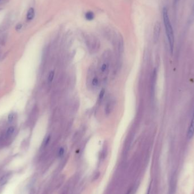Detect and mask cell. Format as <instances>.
I'll list each match as a JSON object with an SVG mask.
<instances>
[{
  "label": "cell",
  "instance_id": "6da1fadb",
  "mask_svg": "<svg viewBox=\"0 0 194 194\" xmlns=\"http://www.w3.org/2000/svg\"><path fill=\"white\" fill-rule=\"evenodd\" d=\"M162 16L166 34L167 37H168L169 44L170 50L171 53H172L174 47V34L173 28H172V27L170 22V18L169 17L168 11L166 7H164L163 9Z\"/></svg>",
  "mask_w": 194,
  "mask_h": 194
},
{
  "label": "cell",
  "instance_id": "7a4b0ae2",
  "mask_svg": "<svg viewBox=\"0 0 194 194\" xmlns=\"http://www.w3.org/2000/svg\"><path fill=\"white\" fill-rule=\"evenodd\" d=\"M86 42L89 49L93 52L96 51L99 47V42L98 39L92 35H88L86 36Z\"/></svg>",
  "mask_w": 194,
  "mask_h": 194
},
{
  "label": "cell",
  "instance_id": "3957f363",
  "mask_svg": "<svg viewBox=\"0 0 194 194\" xmlns=\"http://www.w3.org/2000/svg\"><path fill=\"white\" fill-rule=\"evenodd\" d=\"M161 32V24L159 22H157L155 23L153 30V40L154 43H157L159 39Z\"/></svg>",
  "mask_w": 194,
  "mask_h": 194
},
{
  "label": "cell",
  "instance_id": "277c9868",
  "mask_svg": "<svg viewBox=\"0 0 194 194\" xmlns=\"http://www.w3.org/2000/svg\"><path fill=\"white\" fill-rule=\"evenodd\" d=\"M194 135V112L187 132V138L191 139Z\"/></svg>",
  "mask_w": 194,
  "mask_h": 194
},
{
  "label": "cell",
  "instance_id": "5b68a950",
  "mask_svg": "<svg viewBox=\"0 0 194 194\" xmlns=\"http://www.w3.org/2000/svg\"><path fill=\"white\" fill-rule=\"evenodd\" d=\"M109 67H110V64L108 61L104 62V63L101 64V65L99 66V72H100V73L101 74H107L109 71Z\"/></svg>",
  "mask_w": 194,
  "mask_h": 194
},
{
  "label": "cell",
  "instance_id": "8992f818",
  "mask_svg": "<svg viewBox=\"0 0 194 194\" xmlns=\"http://www.w3.org/2000/svg\"><path fill=\"white\" fill-rule=\"evenodd\" d=\"M7 40V34L3 31H0V45H4Z\"/></svg>",
  "mask_w": 194,
  "mask_h": 194
},
{
  "label": "cell",
  "instance_id": "52a82bcc",
  "mask_svg": "<svg viewBox=\"0 0 194 194\" xmlns=\"http://www.w3.org/2000/svg\"><path fill=\"white\" fill-rule=\"evenodd\" d=\"M35 16V10L32 7L30 8L28 10L27 14V19L28 21H31L34 18Z\"/></svg>",
  "mask_w": 194,
  "mask_h": 194
},
{
  "label": "cell",
  "instance_id": "ba28073f",
  "mask_svg": "<svg viewBox=\"0 0 194 194\" xmlns=\"http://www.w3.org/2000/svg\"><path fill=\"white\" fill-rule=\"evenodd\" d=\"M113 107H114V104H113L111 100H110L107 102V103L106 106V109H105V111H106V113L107 114H110V112H111V111Z\"/></svg>",
  "mask_w": 194,
  "mask_h": 194
},
{
  "label": "cell",
  "instance_id": "9c48e42d",
  "mask_svg": "<svg viewBox=\"0 0 194 194\" xmlns=\"http://www.w3.org/2000/svg\"><path fill=\"white\" fill-rule=\"evenodd\" d=\"M10 176V174H6L4 175V176L1 177V178L0 179V186H3L6 184L7 182V180L9 179V177Z\"/></svg>",
  "mask_w": 194,
  "mask_h": 194
},
{
  "label": "cell",
  "instance_id": "30bf717a",
  "mask_svg": "<svg viewBox=\"0 0 194 194\" xmlns=\"http://www.w3.org/2000/svg\"><path fill=\"white\" fill-rule=\"evenodd\" d=\"M99 81L98 78L96 76H94V77L92 78V80L91 81V86H93V88H96L99 85Z\"/></svg>",
  "mask_w": 194,
  "mask_h": 194
},
{
  "label": "cell",
  "instance_id": "8fae6325",
  "mask_svg": "<svg viewBox=\"0 0 194 194\" xmlns=\"http://www.w3.org/2000/svg\"><path fill=\"white\" fill-rule=\"evenodd\" d=\"M85 18L88 21H91L94 18V14L93 12H88L85 14Z\"/></svg>",
  "mask_w": 194,
  "mask_h": 194
},
{
  "label": "cell",
  "instance_id": "7c38bea8",
  "mask_svg": "<svg viewBox=\"0 0 194 194\" xmlns=\"http://www.w3.org/2000/svg\"><path fill=\"white\" fill-rule=\"evenodd\" d=\"M15 131V128L14 127H10L7 129V130L6 131V134L7 137H9L10 136H12L13 133Z\"/></svg>",
  "mask_w": 194,
  "mask_h": 194
},
{
  "label": "cell",
  "instance_id": "4fadbf2b",
  "mask_svg": "<svg viewBox=\"0 0 194 194\" xmlns=\"http://www.w3.org/2000/svg\"><path fill=\"white\" fill-rule=\"evenodd\" d=\"M54 76H55V73L53 71H51L48 77V81L49 83H51L53 81V80L54 79Z\"/></svg>",
  "mask_w": 194,
  "mask_h": 194
},
{
  "label": "cell",
  "instance_id": "5bb4252c",
  "mask_svg": "<svg viewBox=\"0 0 194 194\" xmlns=\"http://www.w3.org/2000/svg\"><path fill=\"white\" fill-rule=\"evenodd\" d=\"M14 117L15 115L14 113H10V114H9V115H8V122L12 123L14 120Z\"/></svg>",
  "mask_w": 194,
  "mask_h": 194
},
{
  "label": "cell",
  "instance_id": "9a60e30c",
  "mask_svg": "<svg viewBox=\"0 0 194 194\" xmlns=\"http://www.w3.org/2000/svg\"><path fill=\"white\" fill-rule=\"evenodd\" d=\"M190 22H193L194 21V4H193V6L192 7V10H191L190 18Z\"/></svg>",
  "mask_w": 194,
  "mask_h": 194
},
{
  "label": "cell",
  "instance_id": "2e32d148",
  "mask_svg": "<svg viewBox=\"0 0 194 194\" xmlns=\"http://www.w3.org/2000/svg\"><path fill=\"white\" fill-rule=\"evenodd\" d=\"M104 95V90L103 89L102 90H101V93H100V94H99V102H101V101H102V99H103V98Z\"/></svg>",
  "mask_w": 194,
  "mask_h": 194
},
{
  "label": "cell",
  "instance_id": "e0dca14e",
  "mask_svg": "<svg viewBox=\"0 0 194 194\" xmlns=\"http://www.w3.org/2000/svg\"><path fill=\"white\" fill-rule=\"evenodd\" d=\"M64 153V149L63 148H61L59 149V152H58V156L59 157H61L63 156Z\"/></svg>",
  "mask_w": 194,
  "mask_h": 194
},
{
  "label": "cell",
  "instance_id": "ac0fdd59",
  "mask_svg": "<svg viewBox=\"0 0 194 194\" xmlns=\"http://www.w3.org/2000/svg\"><path fill=\"white\" fill-rule=\"evenodd\" d=\"M50 136H48L46 139H45L44 142H43V145H44V147L47 146V144H48V142H50Z\"/></svg>",
  "mask_w": 194,
  "mask_h": 194
},
{
  "label": "cell",
  "instance_id": "d6986e66",
  "mask_svg": "<svg viewBox=\"0 0 194 194\" xmlns=\"http://www.w3.org/2000/svg\"><path fill=\"white\" fill-rule=\"evenodd\" d=\"M22 25L21 23L18 24L17 26H16V30H17V31L20 30L22 28Z\"/></svg>",
  "mask_w": 194,
  "mask_h": 194
},
{
  "label": "cell",
  "instance_id": "ffe728a7",
  "mask_svg": "<svg viewBox=\"0 0 194 194\" xmlns=\"http://www.w3.org/2000/svg\"><path fill=\"white\" fill-rule=\"evenodd\" d=\"M179 1V0H174V6H176V5L178 4V2Z\"/></svg>",
  "mask_w": 194,
  "mask_h": 194
}]
</instances>
